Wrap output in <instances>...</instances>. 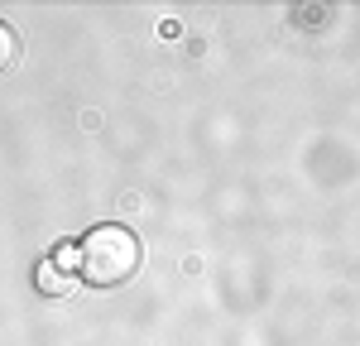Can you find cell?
<instances>
[{
	"mask_svg": "<svg viewBox=\"0 0 360 346\" xmlns=\"http://www.w3.org/2000/svg\"><path fill=\"white\" fill-rule=\"evenodd\" d=\"M77 255H82L77 269H82L86 284L91 288H115L139 269V241H135V231L106 222V226L86 231V241L77 245Z\"/></svg>",
	"mask_w": 360,
	"mask_h": 346,
	"instance_id": "obj_1",
	"label": "cell"
},
{
	"mask_svg": "<svg viewBox=\"0 0 360 346\" xmlns=\"http://www.w3.org/2000/svg\"><path fill=\"white\" fill-rule=\"evenodd\" d=\"M34 284H39V293H49V298H68V293L77 288V284H72V274H63L53 260H44V264L34 269Z\"/></svg>",
	"mask_w": 360,
	"mask_h": 346,
	"instance_id": "obj_2",
	"label": "cell"
},
{
	"mask_svg": "<svg viewBox=\"0 0 360 346\" xmlns=\"http://www.w3.org/2000/svg\"><path fill=\"white\" fill-rule=\"evenodd\" d=\"M15 58H20V39H15V29L0 20V72H5V68H10Z\"/></svg>",
	"mask_w": 360,
	"mask_h": 346,
	"instance_id": "obj_3",
	"label": "cell"
},
{
	"mask_svg": "<svg viewBox=\"0 0 360 346\" xmlns=\"http://www.w3.org/2000/svg\"><path fill=\"white\" fill-rule=\"evenodd\" d=\"M53 264L68 274V269H77L82 264V255H77V245H58V255H53Z\"/></svg>",
	"mask_w": 360,
	"mask_h": 346,
	"instance_id": "obj_4",
	"label": "cell"
}]
</instances>
